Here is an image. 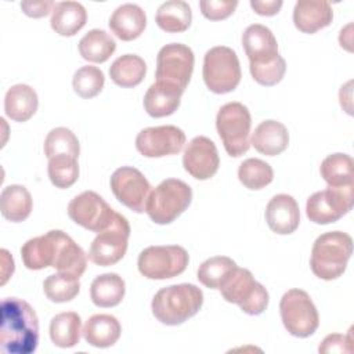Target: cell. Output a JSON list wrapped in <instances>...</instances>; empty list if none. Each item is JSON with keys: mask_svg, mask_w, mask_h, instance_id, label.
<instances>
[{"mask_svg": "<svg viewBox=\"0 0 354 354\" xmlns=\"http://www.w3.org/2000/svg\"><path fill=\"white\" fill-rule=\"evenodd\" d=\"M21 257L29 270L53 267L58 272L76 278H80L87 267V254L61 230H51L26 241L21 248Z\"/></svg>", "mask_w": 354, "mask_h": 354, "instance_id": "6da1fadb", "label": "cell"}, {"mask_svg": "<svg viewBox=\"0 0 354 354\" xmlns=\"http://www.w3.org/2000/svg\"><path fill=\"white\" fill-rule=\"evenodd\" d=\"M39 344V319L35 310L22 299L6 297L1 301L0 348L4 354H30Z\"/></svg>", "mask_w": 354, "mask_h": 354, "instance_id": "7a4b0ae2", "label": "cell"}, {"mask_svg": "<svg viewBox=\"0 0 354 354\" xmlns=\"http://www.w3.org/2000/svg\"><path fill=\"white\" fill-rule=\"evenodd\" d=\"M242 46L250 62L252 77L261 86H275L286 72V62L278 53L274 33L264 25H249L242 35Z\"/></svg>", "mask_w": 354, "mask_h": 354, "instance_id": "3957f363", "label": "cell"}, {"mask_svg": "<svg viewBox=\"0 0 354 354\" xmlns=\"http://www.w3.org/2000/svg\"><path fill=\"white\" fill-rule=\"evenodd\" d=\"M203 304V292L192 283L162 288L152 299L153 317L165 325H180L194 317Z\"/></svg>", "mask_w": 354, "mask_h": 354, "instance_id": "277c9868", "label": "cell"}, {"mask_svg": "<svg viewBox=\"0 0 354 354\" xmlns=\"http://www.w3.org/2000/svg\"><path fill=\"white\" fill-rule=\"evenodd\" d=\"M353 253V239L342 231L319 235L311 250L310 266L315 277L332 281L343 275Z\"/></svg>", "mask_w": 354, "mask_h": 354, "instance_id": "5b68a950", "label": "cell"}, {"mask_svg": "<svg viewBox=\"0 0 354 354\" xmlns=\"http://www.w3.org/2000/svg\"><path fill=\"white\" fill-rule=\"evenodd\" d=\"M192 201L191 187L178 178H166L148 195L145 212L156 224H170Z\"/></svg>", "mask_w": 354, "mask_h": 354, "instance_id": "8992f818", "label": "cell"}, {"mask_svg": "<svg viewBox=\"0 0 354 354\" xmlns=\"http://www.w3.org/2000/svg\"><path fill=\"white\" fill-rule=\"evenodd\" d=\"M252 118L248 106L241 102L224 104L217 113L216 127L223 141L224 149L232 158L248 152L250 147Z\"/></svg>", "mask_w": 354, "mask_h": 354, "instance_id": "52a82bcc", "label": "cell"}, {"mask_svg": "<svg viewBox=\"0 0 354 354\" xmlns=\"http://www.w3.org/2000/svg\"><path fill=\"white\" fill-rule=\"evenodd\" d=\"M218 289L225 301L239 306L249 315H259L268 306L267 289L246 268L236 266Z\"/></svg>", "mask_w": 354, "mask_h": 354, "instance_id": "ba28073f", "label": "cell"}, {"mask_svg": "<svg viewBox=\"0 0 354 354\" xmlns=\"http://www.w3.org/2000/svg\"><path fill=\"white\" fill-rule=\"evenodd\" d=\"M203 80L216 94L234 91L241 82V65L236 53L225 46H216L206 51L203 58Z\"/></svg>", "mask_w": 354, "mask_h": 354, "instance_id": "9c48e42d", "label": "cell"}, {"mask_svg": "<svg viewBox=\"0 0 354 354\" xmlns=\"http://www.w3.org/2000/svg\"><path fill=\"white\" fill-rule=\"evenodd\" d=\"M195 57L192 50L181 43H170L163 46L156 57V83L174 87L184 93L188 86Z\"/></svg>", "mask_w": 354, "mask_h": 354, "instance_id": "30bf717a", "label": "cell"}, {"mask_svg": "<svg viewBox=\"0 0 354 354\" xmlns=\"http://www.w3.org/2000/svg\"><path fill=\"white\" fill-rule=\"evenodd\" d=\"M279 313L285 329L296 337L311 336L319 325L317 307L308 293L301 289H290L283 293Z\"/></svg>", "mask_w": 354, "mask_h": 354, "instance_id": "8fae6325", "label": "cell"}, {"mask_svg": "<svg viewBox=\"0 0 354 354\" xmlns=\"http://www.w3.org/2000/svg\"><path fill=\"white\" fill-rule=\"evenodd\" d=\"M189 256L183 246L158 245L145 248L137 260L138 271L148 279H167L183 274Z\"/></svg>", "mask_w": 354, "mask_h": 354, "instance_id": "7c38bea8", "label": "cell"}, {"mask_svg": "<svg viewBox=\"0 0 354 354\" xmlns=\"http://www.w3.org/2000/svg\"><path fill=\"white\" fill-rule=\"evenodd\" d=\"M130 224L122 214H116L113 223L98 232L88 249V260L97 266L108 267L123 259L127 250Z\"/></svg>", "mask_w": 354, "mask_h": 354, "instance_id": "4fadbf2b", "label": "cell"}, {"mask_svg": "<svg viewBox=\"0 0 354 354\" xmlns=\"http://www.w3.org/2000/svg\"><path fill=\"white\" fill-rule=\"evenodd\" d=\"M353 185L329 187L314 192L306 203V213L315 224H330L353 209Z\"/></svg>", "mask_w": 354, "mask_h": 354, "instance_id": "5bb4252c", "label": "cell"}, {"mask_svg": "<svg viewBox=\"0 0 354 354\" xmlns=\"http://www.w3.org/2000/svg\"><path fill=\"white\" fill-rule=\"evenodd\" d=\"M116 212L94 191H84L75 196L68 205V216L77 225L101 232L106 230L115 220Z\"/></svg>", "mask_w": 354, "mask_h": 354, "instance_id": "9a60e30c", "label": "cell"}, {"mask_svg": "<svg viewBox=\"0 0 354 354\" xmlns=\"http://www.w3.org/2000/svg\"><path fill=\"white\" fill-rule=\"evenodd\" d=\"M111 189L115 198L136 213L145 212V203L151 192V184L136 167L122 166L111 176Z\"/></svg>", "mask_w": 354, "mask_h": 354, "instance_id": "2e32d148", "label": "cell"}, {"mask_svg": "<svg viewBox=\"0 0 354 354\" xmlns=\"http://www.w3.org/2000/svg\"><path fill=\"white\" fill-rule=\"evenodd\" d=\"M185 144V133L173 124L142 129L136 137V148L145 158L178 153Z\"/></svg>", "mask_w": 354, "mask_h": 354, "instance_id": "e0dca14e", "label": "cell"}, {"mask_svg": "<svg viewBox=\"0 0 354 354\" xmlns=\"http://www.w3.org/2000/svg\"><path fill=\"white\" fill-rule=\"evenodd\" d=\"M183 166L185 171L196 180H207L213 177L220 166V158L214 142L205 136L192 138L185 147Z\"/></svg>", "mask_w": 354, "mask_h": 354, "instance_id": "ac0fdd59", "label": "cell"}, {"mask_svg": "<svg viewBox=\"0 0 354 354\" xmlns=\"http://www.w3.org/2000/svg\"><path fill=\"white\" fill-rule=\"evenodd\" d=\"M266 221L275 234L288 235L295 232L300 223V210L296 199L288 194L272 196L266 207Z\"/></svg>", "mask_w": 354, "mask_h": 354, "instance_id": "d6986e66", "label": "cell"}, {"mask_svg": "<svg viewBox=\"0 0 354 354\" xmlns=\"http://www.w3.org/2000/svg\"><path fill=\"white\" fill-rule=\"evenodd\" d=\"M145 26L147 15L144 10L133 3L119 6L109 18L112 33L123 41H130L141 36Z\"/></svg>", "mask_w": 354, "mask_h": 354, "instance_id": "ffe728a7", "label": "cell"}, {"mask_svg": "<svg viewBox=\"0 0 354 354\" xmlns=\"http://www.w3.org/2000/svg\"><path fill=\"white\" fill-rule=\"evenodd\" d=\"M333 11L328 1H297L293 8V24L303 33H315L332 24Z\"/></svg>", "mask_w": 354, "mask_h": 354, "instance_id": "44dd1931", "label": "cell"}, {"mask_svg": "<svg viewBox=\"0 0 354 354\" xmlns=\"http://www.w3.org/2000/svg\"><path fill=\"white\" fill-rule=\"evenodd\" d=\"M250 144L254 149L267 156L282 153L289 145V133L285 124L278 120H263L253 131Z\"/></svg>", "mask_w": 354, "mask_h": 354, "instance_id": "7402d4cb", "label": "cell"}, {"mask_svg": "<svg viewBox=\"0 0 354 354\" xmlns=\"http://www.w3.org/2000/svg\"><path fill=\"white\" fill-rule=\"evenodd\" d=\"M39 98L36 91L28 84H14L4 97L6 115L14 122H26L37 111Z\"/></svg>", "mask_w": 354, "mask_h": 354, "instance_id": "603a6c76", "label": "cell"}, {"mask_svg": "<svg viewBox=\"0 0 354 354\" xmlns=\"http://www.w3.org/2000/svg\"><path fill=\"white\" fill-rule=\"evenodd\" d=\"M122 333V326L119 321L109 314H95L90 317L83 328L84 340L100 348H106L113 346Z\"/></svg>", "mask_w": 354, "mask_h": 354, "instance_id": "cb8c5ba5", "label": "cell"}, {"mask_svg": "<svg viewBox=\"0 0 354 354\" xmlns=\"http://www.w3.org/2000/svg\"><path fill=\"white\" fill-rule=\"evenodd\" d=\"M87 21L86 8L77 1H59L51 12V28L61 36L76 35Z\"/></svg>", "mask_w": 354, "mask_h": 354, "instance_id": "d4e9b609", "label": "cell"}, {"mask_svg": "<svg viewBox=\"0 0 354 354\" xmlns=\"http://www.w3.org/2000/svg\"><path fill=\"white\" fill-rule=\"evenodd\" d=\"M181 95L183 91L155 82L144 95V108L152 118L169 116L180 106Z\"/></svg>", "mask_w": 354, "mask_h": 354, "instance_id": "484cf974", "label": "cell"}, {"mask_svg": "<svg viewBox=\"0 0 354 354\" xmlns=\"http://www.w3.org/2000/svg\"><path fill=\"white\" fill-rule=\"evenodd\" d=\"M124 292V281L115 272H106L95 277L90 286L91 301L97 307L102 308L118 306L123 300Z\"/></svg>", "mask_w": 354, "mask_h": 354, "instance_id": "4316f807", "label": "cell"}, {"mask_svg": "<svg viewBox=\"0 0 354 354\" xmlns=\"http://www.w3.org/2000/svg\"><path fill=\"white\" fill-rule=\"evenodd\" d=\"M32 196L24 185H7L0 195V210L4 218L12 223L26 220L32 212Z\"/></svg>", "mask_w": 354, "mask_h": 354, "instance_id": "83f0119b", "label": "cell"}, {"mask_svg": "<svg viewBox=\"0 0 354 354\" xmlns=\"http://www.w3.org/2000/svg\"><path fill=\"white\" fill-rule=\"evenodd\" d=\"M147 73L145 61L136 54H124L116 58L109 66L112 82L120 87L130 88L138 86Z\"/></svg>", "mask_w": 354, "mask_h": 354, "instance_id": "f1b7e54d", "label": "cell"}, {"mask_svg": "<svg viewBox=\"0 0 354 354\" xmlns=\"http://www.w3.org/2000/svg\"><path fill=\"white\" fill-rule=\"evenodd\" d=\"M158 26L169 33L185 32L192 21V11L183 0H169L159 6L156 11Z\"/></svg>", "mask_w": 354, "mask_h": 354, "instance_id": "f546056e", "label": "cell"}, {"mask_svg": "<svg viewBox=\"0 0 354 354\" xmlns=\"http://www.w3.org/2000/svg\"><path fill=\"white\" fill-rule=\"evenodd\" d=\"M82 330V318L75 311L57 314L50 322L51 342L61 348H69L79 343Z\"/></svg>", "mask_w": 354, "mask_h": 354, "instance_id": "4dcf8cb0", "label": "cell"}, {"mask_svg": "<svg viewBox=\"0 0 354 354\" xmlns=\"http://www.w3.org/2000/svg\"><path fill=\"white\" fill-rule=\"evenodd\" d=\"M116 50V43L109 33L102 29L88 30L79 41V53L83 59L102 64Z\"/></svg>", "mask_w": 354, "mask_h": 354, "instance_id": "1f68e13d", "label": "cell"}, {"mask_svg": "<svg viewBox=\"0 0 354 354\" xmlns=\"http://www.w3.org/2000/svg\"><path fill=\"white\" fill-rule=\"evenodd\" d=\"M354 162L347 153L328 155L319 167L321 177L329 187L353 185L354 178Z\"/></svg>", "mask_w": 354, "mask_h": 354, "instance_id": "d6a6232c", "label": "cell"}, {"mask_svg": "<svg viewBox=\"0 0 354 354\" xmlns=\"http://www.w3.org/2000/svg\"><path fill=\"white\" fill-rule=\"evenodd\" d=\"M236 263L227 256H214L205 260L198 268V279L210 289H218L228 278Z\"/></svg>", "mask_w": 354, "mask_h": 354, "instance_id": "836d02e7", "label": "cell"}, {"mask_svg": "<svg viewBox=\"0 0 354 354\" xmlns=\"http://www.w3.org/2000/svg\"><path fill=\"white\" fill-rule=\"evenodd\" d=\"M80 145L75 133L66 127L53 129L44 140V155L47 159L54 156L66 155L72 158H79Z\"/></svg>", "mask_w": 354, "mask_h": 354, "instance_id": "e575fe53", "label": "cell"}, {"mask_svg": "<svg viewBox=\"0 0 354 354\" xmlns=\"http://www.w3.org/2000/svg\"><path fill=\"white\" fill-rule=\"evenodd\" d=\"M43 290L50 301L66 303L77 296L80 290V282L76 277L64 272H57L48 275L44 279Z\"/></svg>", "mask_w": 354, "mask_h": 354, "instance_id": "d590c367", "label": "cell"}, {"mask_svg": "<svg viewBox=\"0 0 354 354\" xmlns=\"http://www.w3.org/2000/svg\"><path fill=\"white\" fill-rule=\"evenodd\" d=\"M238 178L248 189H261L274 178L272 167L257 158H249L239 165Z\"/></svg>", "mask_w": 354, "mask_h": 354, "instance_id": "8d00e7d4", "label": "cell"}, {"mask_svg": "<svg viewBox=\"0 0 354 354\" xmlns=\"http://www.w3.org/2000/svg\"><path fill=\"white\" fill-rule=\"evenodd\" d=\"M47 173L50 181L57 188L65 189L72 187L79 178L77 159L66 155H59L48 159Z\"/></svg>", "mask_w": 354, "mask_h": 354, "instance_id": "74e56055", "label": "cell"}, {"mask_svg": "<svg viewBox=\"0 0 354 354\" xmlns=\"http://www.w3.org/2000/svg\"><path fill=\"white\" fill-rule=\"evenodd\" d=\"M105 76L97 66L86 65L79 68L72 80L75 93L82 98H93L98 95L104 87Z\"/></svg>", "mask_w": 354, "mask_h": 354, "instance_id": "f35d334b", "label": "cell"}, {"mask_svg": "<svg viewBox=\"0 0 354 354\" xmlns=\"http://www.w3.org/2000/svg\"><path fill=\"white\" fill-rule=\"evenodd\" d=\"M236 0H202L199 1L201 11L205 18L210 21H220L228 18L236 8Z\"/></svg>", "mask_w": 354, "mask_h": 354, "instance_id": "ab89813d", "label": "cell"}, {"mask_svg": "<svg viewBox=\"0 0 354 354\" xmlns=\"http://www.w3.org/2000/svg\"><path fill=\"white\" fill-rule=\"evenodd\" d=\"M319 353H351V333H333L324 339L319 346Z\"/></svg>", "mask_w": 354, "mask_h": 354, "instance_id": "60d3db41", "label": "cell"}, {"mask_svg": "<svg viewBox=\"0 0 354 354\" xmlns=\"http://www.w3.org/2000/svg\"><path fill=\"white\" fill-rule=\"evenodd\" d=\"M55 7V3L51 0H39V1H22L21 3V10L25 15L30 18H41L46 17L50 11L53 12Z\"/></svg>", "mask_w": 354, "mask_h": 354, "instance_id": "b9f144b4", "label": "cell"}, {"mask_svg": "<svg viewBox=\"0 0 354 354\" xmlns=\"http://www.w3.org/2000/svg\"><path fill=\"white\" fill-rule=\"evenodd\" d=\"M282 4V0H250V7L254 10V12L263 17H272L278 14Z\"/></svg>", "mask_w": 354, "mask_h": 354, "instance_id": "7bdbcfd3", "label": "cell"}]
</instances>
